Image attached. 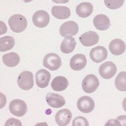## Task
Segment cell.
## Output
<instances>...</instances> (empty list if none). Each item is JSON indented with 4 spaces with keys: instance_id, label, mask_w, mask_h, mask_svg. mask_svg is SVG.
Wrapping results in <instances>:
<instances>
[{
    "instance_id": "3",
    "label": "cell",
    "mask_w": 126,
    "mask_h": 126,
    "mask_svg": "<svg viewBox=\"0 0 126 126\" xmlns=\"http://www.w3.org/2000/svg\"><path fill=\"white\" fill-rule=\"evenodd\" d=\"M9 108L12 114L18 117H23L28 110L26 103L23 100L18 99L11 101L10 103Z\"/></svg>"
},
{
    "instance_id": "11",
    "label": "cell",
    "mask_w": 126,
    "mask_h": 126,
    "mask_svg": "<svg viewBox=\"0 0 126 126\" xmlns=\"http://www.w3.org/2000/svg\"><path fill=\"white\" fill-rule=\"evenodd\" d=\"M108 52L103 47L97 46L91 49L90 57L91 60L96 63H99L107 58Z\"/></svg>"
},
{
    "instance_id": "18",
    "label": "cell",
    "mask_w": 126,
    "mask_h": 126,
    "mask_svg": "<svg viewBox=\"0 0 126 126\" xmlns=\"http://www.w3.org/2000/svg\"><path fill=\"white\" fill-rule=\"evenodd\" d=\"M51 11L54 17L60 20L66 19L71 16L70 9L66 6H54L51 8Z\"/></svg>"
},
{
    "instance_id": "25",
    "label": "cell",
    "mask_w": 126,
    "mask_h": 126,
    "mask_svg": "<svg viewBox=\"0 0 126 126\" xmlns=\"http://www.w3.org/2000/svg\"><path fill=\"white\" fill-rule=\"evenodd\" d=\"M124 1H104V4L106 6L112 10L118 9L121 7L124 3Z\"/></svg>"
},
{
    "instance_id": "12",
    "label": "cell",
    "mask_w": 126,
    "mask_h": 126,
    "mask_svg": "<svg viewBox=\"0 0 126 126\" xmlns=\"http://www.w3.org/2000/svg\"><path fill=\"white\" fill-rule=\"evenodd\" d=\"M51 78L50 73L45 69H41L35 74V81L37 86L40 88L48 86Z\"/></svg>"
},
{
    "instance_id": "24",
    "label": "cell",
    "mask_w": 126,
    "mask_h": 126,
    "mask_svg": "<svg viewBox=\"0 0 126 126\" xmlns=\"http://www.w3.org/2000/svg\"><path fill=\"white\" fill-rule=\"evenodd\" d=\"M115 86L121 91H126V73L125 71L120 72L115 79Z\"/></svg>"
},
{
    "instance_id": "22",
    "label": "cell",
    "mask_w": 126,
    "mask_h": 126,
    "mask_svg": "<svg viewBox=\"0 0 126 126\" xmlns=\"http://www.w3.org/2000/svg\"><path fill=\"white\" fill-rule=\"evenodd\" d=\"M2 60L4 64L6 66L14 67L19 64L20 58L16 52H11L4 55L2 57Z\"/></svg>"
},
{
    "instance_id": "1",
    "label": "cell",
    "mask_w": 126,
    "mask_h": 126,
    "mask_svg": "<svg viewBox=\"0 0 126 126\" xmlns=\"http://www.w3.org/2000/svg\"><path fill=\"white\" fill-rule=\"evenodd\" d=\"M8 23L11 29L15 33L24 31L27 26L26 18L22 15L15 14L9 19Z\"/></svg>"
},
{
    "instance_id": "23",
    "label": "cell",
    "mask_w": 126,
    "mask_h": 126,
    "mask_svg": "<svg viewBox=\"0 0 126 126\" xmlns=\"http://www.w3.org/2000/svg\"><path fill=\"white\" fill-rule=\"evenodd\" d=\"M15 45V40L13 37L5 36L0 38V51L5 52L11 50Z\"/></svg>"
},
{
    "instance_id": "8",
    "label": "cell",
    "mask_w": 126,
    "mask_h": 126,
    "mask_svg": "<svg viewBox=\"0 0 126 126\" xmlns=\"http://www.w3.org/2000/svg\"><path fill=\"white\" fill-rule=\"evenodd\" d=\"M50 17L48 13L44 10H39L33 15L32 21L34 25L38 28H44L49 23Z\"/></svg>"
},
{
    "instance_id": "5",
    "label": "cell",
    "mask_w": 126,
    "mask_h": 126,
    "mask_svg": "<svg viewBox=\"0 0 126 126\" xmlns=\"http://www.w3.org/2000/svg\"><path fill=\"white\" fill-rule=\"evenodd\" d=\"M43 65L45 67L51 71H56L62 65L61 59L56 54H48L44 59Z\"/></svg>"
},
{
    "instance_id": "19",
    "label": "cell",
    "mask_w": 126,
    "mask_h": 126,
    "mask_svg": "<svg viewBox=\"0 0 126 126\" xmlns=\"http://www.w3.org/2000/svg\"><path fill=\"white\" fill-rule=\"evenodd\" d=\"M93 11V5L89 2L80 3L76 8L77 14L81 18H87L90 16L92 14Z\"/></svg>"
},
{
    "instance_id": "21",
    "label": "cell",
    "mask_w": 126,
    "mask_h": 126,
    "mask_svg": "<svg viewBox=\"0 0 126 126\" xmlns=\"http://www.w3.org/2000/svg\"><path fill=\"white\" fill-rule=\"evenodd\" d=\"M76 46L75 39L72 36H67L63 39L61 45V50L62 52L68 54L73 52Z\"/></svg>"
},
{
    "instance_id": "28",
    "label": "cell",
    "mask_w": 126,
    "mask_h": 126,
    "mask_svg": "<svg viewBox=\"0 0 126 126\" xmlns=\"http://www.w3.org/2000/svg\"><path fill=\"white\" fill-rule=\"evenodd\" d=\"M1 35H2V34L6 33L7 31V27L5 23H4L2 21H1Z\"/></svg>"
},
{
    "instance_id": "2",
    "label": "cell",
    "mask_w": 126,
    "mask_h": 126,
    "mask_svg": "<svg viewBox=\"0 0 126 126\" xmlns=\"http://www.w3.org/2000/svg\"><path fill=\"white\" fill-rule=\"evenodd\" d=\"M18 86L22 90H29L34 85L33 75L30 71H25L21 73L17 79Z\"/></svg>"
},
{
    "instance_id": "13",
    "label": "cell",
    "mask_w": 126,
    "mask_h": 126,
    "mask_svg": "<svg viewBox=\"0 0 126 126\" xmlns=\"http://www.w3.org/2000/svg\"><path fill=\"white\" fill-rule=\"evenodd\" d=\"M46 99L47 103L53 108H61L66 103L64 97L57 93H47Z\"/></svg>"
},
{
    "instance_id": "9",
    "label": "cell",
    "mask_w": 126,
    "mask_h": 126,
    "mask_svg": "<svg viewBox=\"0 0 126 126\" xmlns=\"http://www.w3.org/2000/svg\"><path fill=\"white\" fill-rule=\"evenodd\" d=\"M77 108L82 112L88 113L94 110L95 108V103L91 97L88 96H84L78 99Z\"/></svg>"
},
{
    "instance_id": "15",
    "label": "cell",
    "mask_w": 126,
    "mask_h": 126,
    "mask_svg": "<svg viewBox=\"0 0 126 126\" xmlns=\"http://www.w3.org/2000/svg\"><path fill=\"white\" fill-rule=\"evenodd\" d=\"M72 118V114L70 110L64 109L58 111L55 115V120L57 124L60 126L68 125Z\"/></svg>"
},
{
    "instance_id": "26",
    "label": "cell",
    "mask_w": 126,
    "mask_h": 126,
    "mask_svg": "<svg viewBox=\"0 0 126 126\" xmlns=\"http://www.w3.org/2000/svg\"><path fill=\"white\" fill-rule=\"evenodd\" d=\"M72 126H88L89 123L87 120L83 117L79 116L76 117L73 121Z\"/></svg>"
},
{
    "instance_id": "17",
    "label": "cell",
    "mask_w": 126,
    "mask_h": 126,
    "mask_svg": "<svg viewBox=\"0 0 126 126\" xmlns=\"http://www.w3.org/2000/svg\"><path fill=\"white\" fill-rule=\"evenodd\" d=\"M109 49L112 54L115 56H120L125 52L126 44L121 39H114L110 43Z\"/></svg>"
},
{
    "instance_id": "16",
    "label": "cell",
    "mask_w": 126,
    "mask_h": 126,
    "mask_svg": "<svg viewBox=\"0 0 126 126\" xmlns=\"http://www.w3.org/2000/svg\"><path fill=\"white\" fill-rule=\"evenodd\" d=\"M93 24L97 29L100 31L108 30L111 25L109 18L104 14H99L94 17Z\"/></svg>"
},
{
    "instance_id": "27",
    "label": "cell",
    "mask_w": 126,
    "mask_h": 126,
    "mask_svg": "<svg viewBox=\"0 0 126 126\" xmlns=\"http://www.w3.org/2000/svg\"><path fill=\"white\" fill-rule=\"evenodd\" d=\"M5 126H22V123L17 119L14 118H10L8 119L5 124Z\"/></svg>"
},
{
    "instance_id": "7",
    "label": "cell",
    "mask_w": 126,
    "mask_h": 126,
    "mask_svg": "<svg viewBox=\"0 0 126 126\" xmlns=\"http://www.w3.org/2000/svg\"><path fill=\"white\" fill-rule=\"evenodd\" d=\"M117 71L116 66L112 62H107L102 64L99 68V73L102 78L110 79L112 78Z\"/></svg>"
},
{
    "instance_id": "6",
    "label": "cell",
    "mask_w": 126,
    "mask_h": 126,
    "mask_svg": "<svg viewBox=\"0 0 126 126\" xmlns=\"http://www.w3.org/2000/svg\"><path fill=\"white\" fill-rule=\"evenodd\" d=\"M79 31V26L77 23L73 21L63 23L60 28V33L63 37L73 36L76 35Z\"/></svg>"
},
{
    "instance_id": "14",
    "label": "cell",
    "mask_w": 126,
    "mask_h": 126,
    "mask_svg": "<svg viewBox=\"0 0 126 126\" xmlns=\"http://www.w3.org/2000/svg\"><path fill=\"white\" fill-rule=\"evenodd\" d=\"M87 64V60L85 55L81 54H76L70 60V66L74 71H80L85 67Z\"/></svg>"
},
{
    "instance_id": "10",
    "label": "cell",
    "mask_w": 126,
    "mask_h": 126,
    "mask_svg": "<svg viewBox=\"0 0 126 126\" xmlns=\"http://www.w3.org/2000/svg\"><path fill=\"white\" fill-rule=\"evenodd\" d=\"M80 43L85 47H91L96 45L99 41L98 34L93 31H89L82 34L79 38Z\"/></svg>"
},
{
    "instance_id": "4",
    "label": "cell",
    "mask_w": 126,
    "mask_h": 126,
    "mask_svg": "<svg viewBox=\"0 0 126 126\" xmlns=\"http://www.w3.org/2000/svg\"><path fill=\"white\" fill-rule=\"evenodd\" d=\"M99 86V81L94 74H89L84 78L82 87L83 91L87 93H92L95 91Z\"/></svg>"
},
{
    "instance_id": "20",
    "label": "cell",
    "mask_w": 126,
    "mask_h": 126,
    "mask_svg": "<svg viewBox=\"0 0 126 126\" xmlns=\"http://www.w3.org/2000/svg\"><path fill=\"white\" fill-rule=\"evenodd\" d=\"M52 89L56 91H62L65 90L69 86L68 79L62 76L55 77L51 83Z\"/></svg>"
}]
</instances>
